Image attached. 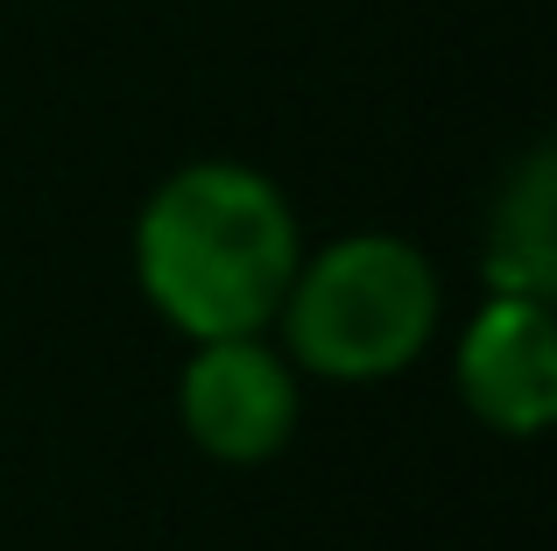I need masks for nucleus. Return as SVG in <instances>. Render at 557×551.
<instances>
[{
  "label": "nucleus",
  "mask_w": 557,
  "mask_h": 551,
  "mask_svg": "<svg viewBox=\"0 0 557 551\" xmlns=\"http://www.w3.org/2000/svg\"><path fill=\"white\" fill-rule=\"evenodd\" d=\"M459 389L480 425L536 439L557 417V326L544 297L494 290L459 340Z\"/></svg>",
  "instance_id": "20e7f679"
},
{
  "label": "nucleus",
  "mask_w": 557,
  "mask_h": 551,
  "mask_svg": "<svg viewBox=\"0 0 557 551\" xmlns=\"http://www.w3.org/2000/svg\"><path fill=\"white\" fill-rule=\"evenodd\" d=\"M487 283L516 290V297H550V283H557V262H550V156H530L522 177L494 206Z\"/></svg>",
  "instance_id": "39448f33"
},
{
  "label": "nucleus",
  "mask_w": 557,
  "mask_h": 551,
  "mask_svg": "<svg viewBox=\"0 0 557 551\" xmlns=\"http://www.w3.org/2000/svg\"><path fill=\"white\" fill-rule=\"evenodd\" d=\"M177 411H184V431L212 460L255 467V460L283 453L289 431H297V375H289L283 354L261 346V332L198 340L184 389H177Z\"/></svg>",
  "instance_id": "7ed1b4c3"
},
{
  "label": "nucleus",
  "mask_w": 557,
  "mask_h": 551,
  "mask_svg": "<svg viewBox=\"0 0 557 551\" xmlns=\"http://www.w3.org/2000/svg\"><path fill=\"white\" fill-rule=\"evenodd\" d=\"M304 262L289 198L247 163H190L141 206L135 276L190 340L269 332Z\"/></svg>",
  "instance_id": "f257e3e1"
},
{
  "label": "nucleus",
  "mask_w": 557,
  "mask_h": 551,
  "mask_svg": "<svg viewBox=\"0 0 557 551\" xmlns=\"http://www.w3.org/2000/svg\"><path fill=\"white\" fill-rule=\"evenodd\" d=\"M289 354L332 382L403 375L437 332V276L395 234H346L297 262L283 297Z\"/></svg>",
  "instance_id": "f03ea898"
}]
</instances>
